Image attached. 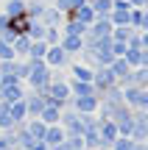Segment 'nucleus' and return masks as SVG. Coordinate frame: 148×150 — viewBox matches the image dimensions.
<instances>
[{
    "label": "nucleus",
    "mask_w": 148,
    "mask_h": 150,
    "mask_svg": "<svg viewBox=\"0 0 148 150\" xmlns=\"http://www.w3.org/2000/svg\"><path fill=\"white\" fill-rule=\"evenodd\" d=\"M0 56H11V50L6 47V42H0Z\"/></svg>",
    "instance_id": "nucleus-1"
}]
</instances>
